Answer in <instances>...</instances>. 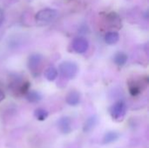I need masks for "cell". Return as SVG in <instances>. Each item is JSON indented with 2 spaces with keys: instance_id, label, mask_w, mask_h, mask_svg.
Listing matches in <instances>:
<instances>
[{
  "instance_id": "obj_1",
  "label": "cell",
  "mask_w": 149,
  "mask_h": 148,
  "mask_svg": "<svg viewBox=\"0 0 149 148\" xmlns=\"http://www.w3.org/2000/svg\"><path fill=\"white\" fill-rule=\"evenodd\" d=\"M9 81V89L16 96L25 95L27 92L30 90V82L24 80L21 76L15 74L13 77L10 78Z\"/></svg>"
},
{
  "instance_id": "obj_2",
  "label": "cell",
  "mask_w": 149,
  "mask_h": 148,
  "mask_svg": "<svg viewBox=\"0 0 149 148\" xmlns=\"http://www.w3.org/2000/svg\"><path fill=\"white\" fill-rule=\"evenodd\" d=\"M148 85V77H140V79H130L127 81V86L129 92L132 96L139 95Z\"/></svg>"
},
{
  "instance_id": "obj_3",
  "label": "cell",
  "mask_w": 149,
  "mask_h": 148,
  "mask_svg": "<svg viewBox=\"0 0 149 148\" xmlns=\"http://www.w3.org/2000/svg\"><path fill=\"white\" fill-rule=\"evenodd\" d=\"M58 72L65 79H72L76 77L79 72L78 65L72 61L62 62L58 66Z\"/></svg>"
},
{
  "instance_id": "obj_4",
  "label": "cell",
  "mask_w": 149,
  "mask_h": 148,
  "mask_svg": "<svg viewBox=\"0 0 149 148\" xmlns=\"http://www.w3.org/2000/svg\"><path fill=\"white\" fill-rule=\"evenodd\" d=\"M43 59H44L43 56L39 53H32L29 56L27 65L33 76L37 77L40 74L42 70Z\"/></svg>"
},
{
  "instance_id": "obj_5",
  "label": "cell",
  "mask_w": 149,
  "mask_h": 148,
  "mask_svg": "<svg viewBox=\"0 0 149 148\" xmlns=\"http://www.w3.org/2000/svg\"><path fill=\"white\" fill-rule=\"evenodd\" d=\"M58 11L52 8H45L38 11L35 15V20L39 24H49L56 19Z\"/></svg>"
},
{
  "instance_id": "obj_6",
  "label": "cell",
  "mask_w": 149,
  "mask_h": 148,
  "mask_svg": "<svg viewBox=\"0 0 149 148\" xmlns=\"http://www.w3.org/2000/svg\"><path fill=\"white\" fill-rule=\"evenodd\" d=\"M110 113L113 120H122L127 113V106L123 101H118L113 104L110 108Z\"/></svg>"
},
{
  "instance_id": "obj_7",
  "label": "cell",
  "mask_w": 149,
  "mask_h": 148,
  "mask_svg": "<svg viewBox=\"0 0 149 148\" xmlns=\"http://www.w3.org/2000/svg\"><path fill=\"white\" fill-rule=\"evenodd\" d=\"M72 50L77 53H84L88 50L89 43L86 40V38L83 37H78L73 39L72 42Z\"/></svg>"
},
{
  "instance_id": "obj_8",
  "label": "cell",
  "mask_w": 149,
  "mask_h": 148,
  "mask_svg": "<svg viewBox=\"0 0 149 148\" xmlns=\"http://www.w3.org/2000/svg\"><path fill=\"white\" fill-rule=\"evenodd\" d=\"M58 128L64 134L70 133L72 131L71 119L67 116H64V117L60 118L58 120Z\"/></svg>"
},
{
  "instance_id": "obj_9",
  "label": "cell",
  "mask_w": 149,
  "mask_h": 148,
  "mask_svg": "<svg viewBox=\"0 0 149 148\" xmlns=\"http://www.w3.org/2000/svg\"><path fill=\"white\" fill-rule=\"evenodd\" d=\"M107 22L110 24L111 27L120 29L121 26V20L119 15L116 12H110L107 15Z\"/></svg>"
},
{
  "instance_id": "obj_10",
  "label": "cell",
  "mask_w": 149,
  "mask_h": 148,
  "mask_svg": "<svg viewBox=\"0 0 149 148\" xmlns=\"http://www.w3.org/2000/svg\"><path fill=\"white\" fill-rule=\"evenodd\" d=\"M65 101L68 105L75 106L80 102V94L78 91H71L65 98Z\"/></svg>"
},
{
  "instance_id": "obj_11",
  "label": "cell",
  "mask_w": 149,
  "mask_h": 148,
  "mask_svg": "<svg viewBox=\"0 0 149 148\" xmlns=\"http://www.w3.org/2000/svg\"><path fill=\"white\" fill-rule=\"evenodd\" d=\"M98 123V117L96 115H93L90 118H88L86 120V121L84 124V127L83 130L85 133H88L90 131H92L97 125Z\"/></svg>"
},
{
  "instance_id": "obj_12",
  "label": "cell",
  "mask_w": 149,
  "mask_h": 148,
  "mask_svg": "<svg viewBox=\"0 0 149 148\" xmlns=\"http://www.w3.org/2000/svg\"><path fill=\"white\" fill-rule=\"evenodd\" d=\"M127 58H128V57H127V55L125 52H123V51H119V52H117V53L114 55V57H113V61H114V63H115L117 65H119V66H123V65H125V64L127 62Z\"/></svg>"
},
{
  "instance_id": "obj_13",
  "label": "cell",
  "mask_w": 149,
  "mask_h": 148,
  "mask_svg": "<svg viewBox=\"0 0 149 148\" xmlns=\"http://www.w3.org/2000/svg\"><path fill=\"white\" fill-rule=\"evenodd\" d=\"M24 96H25L26 99L31 103H37L42 99V95L37 91H30L29 90Z\"/></svg>"
},
{
  "instance_id": "obj_14",
  "label": "cell",
  "mask_w": 149,
  "mask_h": 148,
  "mask_svg": "<svg viewBox=\"0 0 149 148\" xmlns=\"http://www.w3.org/2000/svg\"><path fill=\"white\" fill-rule=\"evenodd\" d=\"M120 39L119 33L116 31H108L105 36V41L107 44H114Z\"/></svg>"
},
{
  "instance_id": "obj_15",
  "label": "cell",
  "mask_w": 149,
  "mask_h": 148,
  "mask_svg": "<svg viewBox=\"0 0 149 148\" xmlns=\"http://www.w3.org/2000/svg\"><path fill=\"white\" fill-rule=\"evenodd\" d=\"M120 135L117 132H108L105 134L104 138H103V144L107 145V144H111L114 141H116L119 139Z\"/></svg>"
},
{
  "instance_id": "obj_16",
  "label": "cell",
  "mask_w": 149,
  "mask_h": 148,
  "mask_svg": "<svg viewBox=\"0 0 149 148\" xmlns=\"http://www.w3.org/2000/svg\"><path fill=\"white\" fill-rule=\"evenodd\" d=\"M58 70L54 66H50L45 71V77L49 81H53L58 78Z\"/></svg>"
},
{
  "instance_id": "obj_17",
  "label": "cell",
  "mask_w": 149,
  "mask_h": 148,
  "mask_svg": "<svg viewBox=\"0 0 149 148\" xmlns=\"http://www.w3.org/2000/svg\"><path fill=\"white\" fill-rule=\"evenodd\" d=\"M48 115H49L48 112L46 110L43 109V108H38L34 112L35 118L38 120H39V121H44L45 120H46L47 117H48Z\"/></svg>"
},
{
  "instance_id": "obj_18",
  "label": "cell",
  "mask_w": 149,
  "mask_h": 148,
  "mask_svg": "<svg viewBox=\"0 0 149 148\" xmlns=\"http://www.w3.org/2000/svg\"><path fill=\"white\" fill-rule=\"evenodd\" d=\"M4 98H5L4 92H3V91L0 88V102H1L2 100H3V99H4Z\"/></svg>"
},
{
  "instance_id": "obj_19",
  "label": "cell",
  "mask_w": 149,
  "mask_h": 148,
  "mask_svg": "<svg viewBox=\"0 0 149 148\" xmlns=\"http://www.w3.org/2000/svg\"><path fill=\"white\" fill-rule=\"evenodd\" d=\"M3 10L0 9V25L3 24Z\"/></svg>"
}]
</instances>
